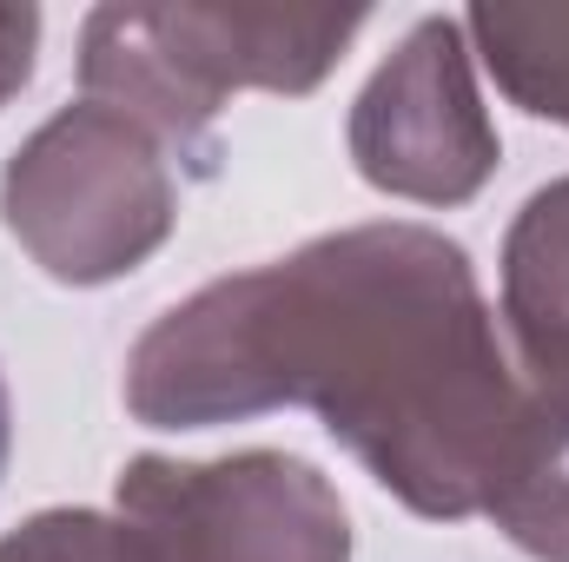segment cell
Masks as SVG:
<instances>
[{
    "instance_id": "obj_3",
    "label": "cell",
    "mask_w": 569,
    "mask_h": 562,
    "mask_svg": "<svg viewBox=\"0 0 569 562\" xmlns=\"http://www.w3.org/2000/svg\"><path fill=\"white\" fill-rule=\"evenodd\" d=\"M133 562H345V510L318 470L284 456L133 463L120 483Z\"/></svg>"
},
{
    "instance_id": "obj_6",
    "label": "cell",
    "mask_w": 569,
    "mask_h": 562,
    "mask_svg": "<svg viewBox=\"0 0 569 562\" xmlns=\"http://www.w3.org/2000/svg\"><path fill=\"white\" fill-rule=\"evenodd\" d=\"M510 311L543 384H569V185L523 205L510 239Z\"/></svg>"
},
{
    "instance_id": "obj_5",
    "label": "cell",
    "mask_w": 569,
    "mask_h": 562,
    "mask_svg": "<svg viewBox=\"0 0 569 562\" xmlns=\"http://www.w3.org/2000/svg\"><path fill=\"white\" fill-rule=\"evenodd\" d=\"M358 159L378 185L418 199H463L490 172V133L463 80V47L450 20L411 33L405 60L378 73L358 113Z\"/></svg>"
},
{
    "instance_id": "obj_4",
    "label": "cell",
    "mask_w": 569,
    "mask_h": 562,
    "mask_svg": "<svg viewBox=\"0 0 569 562\" xmlns=\"http://www.w3.org/2000/svg\"><path fill=\"white\" fill-rule=\"evenodd\" d=\"M93 205L87 219V272L80 279H113L166 232V179L146 152L140 127L113 120L107 107H73L60 113L40 140L27 145L7 172V219L13 232Z\"/></svg>"
},
{
    "instance_id": "obj_9",
    "label": "cell",
    "mask_w": 569,
    "mask_h": 562,
    "mask_svg": "<svg viewBox=\"0 0 569 562\" xmlns=\"http://www.w3.org/2000/svg\"><path fill=\"white\" fill-rule=\"evenodd\" d=\"M33 33H40V13H33V7H0V100L27 80V67H33Z\"/></svg>"
},
{
    "instance_id": "obj_1",
    "label": "cell",
    "mask_w": 569,
    "mask_h": 562,
    "mask_svg": "<svg viewBox=\"0 0 569 562\" xmlns=\"http://www.w3.org/2000/svg\"><path fill=\"white\" fill-rule=\"evenodd\" d=\"M279 398L318 404L325 430L430 516L497 510L550 411V391L517 404L463 252L418 225L212 284L133 358L146 423L246 418Z\"/></svg>"
},
{
    "instance_id": "obj_2",
    "label": "cell",
    "mask_w": 569,
    "mask_h": 562,
    "mask_svg": "<svg viewBox=\"0 0 569 562\" xmlns=\"http://www.w3.org/2000/svg\"><path fill=\"white\" fill-rule=\"evenodd\" d=\"M365 13L311 20V13H127L107 7L87 27V87L140 107L179 145L199 140L226 80L311 87L325 60L358 33Z\"/></svg>"
},
{
    "instance_id": "obj_10",
    "label": "cell",
    "mask_w": 569,
    "mask_h": 562,
    "mask_svg": "<svg viewBox=\"0 0 569 562\" xmlns=\"http://www.w3.org/2000/svg\"><path fill=\"white\" fill-rule=\"evenodd\" d=\"M7 436H13V411H7V384H0V470H7Z\"/></svg>"
},
{
    "instance_id": "obj_8",
    "label": "cell",
    "mask_w": 569,
    "mask_h": 562,
    "mask_svg": "<svg viewBox=\"0 0 569 562\" xmlns=\"http://www.w3.org/2000/svg\"><path fill=\"white\" fill-rule=\"evenodd\" d=\"M0 562H133V543L100 516H40L0 543Z\"/></svg>"
},
{
    "instance_id": "obj_7",
    "label": "cell",
    "mask_w": 569,
    "mask_h": 562,
    "mask_svg": "<svg viewBox=\"0 0 569 562\" xmlns=\"http://www.w3.org/2000/svg\"><path fill=\"white\" fill-rule=\"evenodd\" d=\"M497 80L543 120H569V13H470Z\"/></svg>"
}]
</instances>
